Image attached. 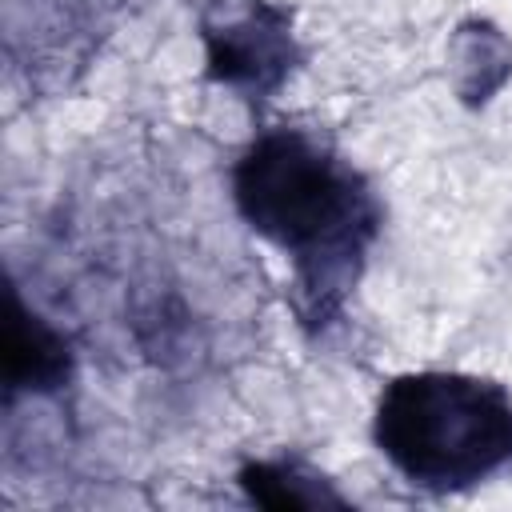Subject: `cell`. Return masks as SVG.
Listing matches in <instances>:
<instances>
[{
    "label": "cell",
    "instance_id": "cell-1",
    "mask_svg": "<svg viewBox=\"0 0 512 512\" xmlns=\"http://www.w3.org/2000/svg\"><path fill=\"white\" fill-rule=\"evenodd\" d=\"M232 192L248 228L292 260V304L304 328L336 320L380 228L364 176L324 136L284 124L248 144Z\"/></svg>",
    "mask_w": 512,
    "mask_h": 512
},
{
    "label": "cell",
    "instance_id": "cell-2",
    "mask_svg": "<svg viewBox=\"0 0 512 512\" xmlns=\"http://www.w3.org/2000/svg\"><path fill=\"white\" fill-rule=\"evenodd\" d=\"M376 444L408 484L468 488L512 464V392L464 372L396 376L376 404Z\"/></svg>",
    "mask_w": 512,
    "mask_h": 512
},
{
    "label": "cell",
    "instance_id": "cell-3",
    "mask_svg": "<svg viewBox=\"0 0 512 512\" xmlns=\"http://www.w3.org/2000/svg\"><path fill=\"white\" fill-rule=\"evenodd\" d=\"M288 60H292V36L284 12L260 8L232 28L208 32V64H212L208 72L216 80L248 84L264 92L284 80V72L292 68Z\"/></svg>",
    "mask_w": 512,
    "mask_h": 512
},
{
    "label": "cell",
    "instance_id": "cell-4",
    "mask_svg": "<svg viewBox=\"0 0 512 512\" xmlns=\"http://www.w3.org/2000/svg\"><path fill=\"white\" fill-rule=\"evenodd\" d=\"M64 372H68L64 340L52 328H44L36 316H20V308H16L12 328H8V380L32 384V388H52Z\"/></svg>",
    "mask_w": 512,
    "mask_h": 512
},
{
    "label": "cell",
    "instance_id": "cell-5",
    "mask_svg": "<svg viewBox=\"0 0 512 512\" xmlns=\"http://www.w3.org/2000/svg\"><path fill=\"white\" fill-rule=\"evenodd\" d=\"M240 484L252 500L268 508H312V504H340L336 492L320 484V476L300 472L296 464H252L240 472Z\"/></svg>",
    "mask_w": 512,
    "mask_h": 512
}]
</instances>
